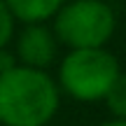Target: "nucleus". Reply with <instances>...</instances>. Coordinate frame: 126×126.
<instances>
[{"mask_svg":"<svg viewBox=\"0 0 126 126\" xmlns=\"http://www.w3.org/2000/svg\"><path fill=\"white\" fill-rule=\"evenodd\" d=\"M59 84L45 70L16 65L0 75V124L47 126L59 112Z\"/></svg>","mask_w":126,"mask_h":126,"instance_id":"obj_1","label":"nucleus"},{"mask_svg":"<svg viewBox=\"0 0 126 126\" xmlns=\"http://www.w3.org/2000/svg\"><path fill=\"white\" fill-rule=\"evenodd\" d=\"M117 16L103 0H65L54 14V35L70 49H98L114 35Z\"/></svg>","mask_w":126,"mask_h":126,"instance_id":"obj_2","label":"nucleus"},{"mask_svg":"<svg viewBox=\"0 0 126 126\" xmlns=\"http://www.w3.org/2000/svg\"><path fill=\"white\" fill-rule=\"evenodd\" d=\"M119 75H122L119 63L105 47L70 49V54L61 61L59 84L75 100L96 103L108 96Z\"/></svg>","mask_w":126,"mask_h":126,"instance_id":"obj_3","label":"nucleus"},{"mask_svg":"<svg viewBox=\"0 0 126 126\" xmlns=\"http://www.w3.org/2000/svg\"><path fill=\"white\" fill-rule=\"evenodd\" d=\"M56 40L54 31L47 28L45 23H23L21 33L16 35V61L19 65L45 70L51 61L56 59Z\"/></svg>","mask_w":126,"mask_h":126,"instance_id":"obj_4","label":"nucleus"},{"mask_svg":"<svg viewBox=\"0 0 126 126\" xmlns=\"http://www.w3.org/2000/svg\"><path fill=\"white\" fill-rule=\"evenodd\" d=\"M65 0H5L14 21L23 23H45L54 19Z\"/></svg>","mask_w":126,"mask_h":126,"instance_id":"obj_5","label":"nucleus"},{"mask_svg":"<svg viewBox=\"0 0 126 126\" xmlns=\"http://www.w3.org/2000/svg\"><path fill=\"white\" fill-rule=\"evenodd\" d=\"M103 100L108 103V110L114 114V119H126V75H119L114 79L112 89Z\"/></svg>","mask_w":126,"mask_h":126,"instance_id":"obj_6","label":"nucleus"},{"mask_svg":"<svg viewBox=\"0 0 126 126\" xmlns=\"http://www.w3.org/2000/svg\"><path fill=\"white\" fill-rule=\"evenodd\" d=\"M12 35H14V16L5 5V0H0V49L12 40Z\"/></svg>","mask_w":126,"mask_h":126,"instance_id":"obj_7","label":"nucleus"},{"mask_svg":"<svg viewBox=\"0 0 126 126\" xmlns=\"http://www.w3.org/2000/svg\"><path fill=\"white\" fill-rule=\"evenodd\" d=\"M16 65H19V63H16V56L2 47V49H0V75H2V72H9L12 68H16Z\"/></svg>","mask_w":126,"mask_h":126,"instance_id":"obj_8","label":"nucleus"},{"mask_svg":"<svg viewBox=\"0 0 126 126\" xmlns=\"http://www.w3.org/2000/svg\"><path fill=\"white\" fill-rule=\"evenodd\" d=\"M103 126H126V119H112V122H105Z\"/></svg>","mask_w":126,"mask_h":126,"instance_id":"obj_9","label":"nucleus"}]
</instances>
